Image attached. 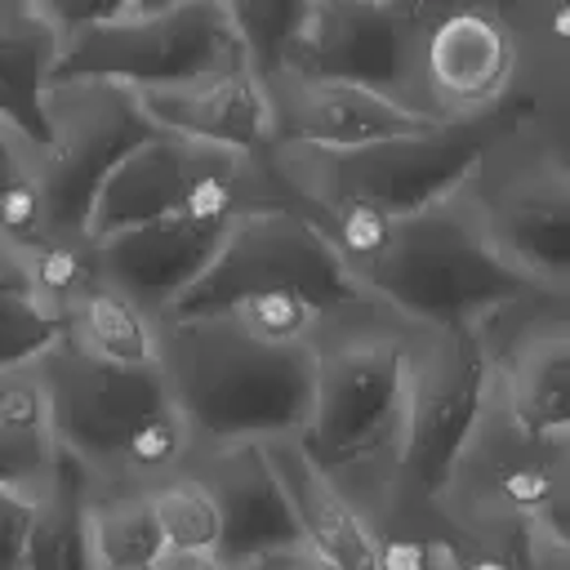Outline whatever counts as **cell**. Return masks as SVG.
I'll return each instance as SVG.
<instances>
[{"mask_svg":"<svg viewBox=\"0 0 570 570\" xmlns=\"http://www.w3.org/2000/svg\"><path fill=\"white\" fill-rule=\"evenodd\" d=\"M36 178V147L9 125V120H0V209H4V200L18 191V187H27Z\"/></svg>","mask_w":570,"mask_h":570,"instance_id":"obj_28","label":"cell"},{"mask_svg":"<svg viewBox=\"0 0 570 570\" xmlns=\"http://www.w3.org/2000/svg\"><path fill=\"white\" fill-rule=\"evenodd\" d=\"M151 570H160V566H151Z\"/></svg>","mask_w":570,"mask_h":570,"instance_id":"obj_32","label":"cell"},{"mask_svg":"<svg viewBox=\"0 0 570 570\" xmlns=\"http://www.w3.org/2000/svg\"><path fill=\"white\" fill-rule=\"evenodd\" d=\"M45 147L36 151V191L45 245H89V209L107 174L156 129L138 94L107 80H58L45 89Z\"/></svg>","mask_w":570,"mask_h":570,"instance_id":"obj_10","label":"cell"},{"mask_svg":"<svg viewBox=\"0 0 570 570\" xmlns=\"http://www.w3.org/2000/svg\"><path fill=\"white\" fill-rule=\"evenodd\" d=\"M89 512H94V481L71 459L58 454L49 485L31 503L18 570H94Z\"/></svg>","mask_w":570,"mask_h":570,"instance_id":"obj_21","label":"cell"},{"mask_svg":"<svg viewBox=\"0 0 570 570\" xmlns=\"http://www.w3.org/2000/svg\"><path fill=\"white\" fill-rule=\"evenodd\" d=\"M27 521H31V499L0 494V570H18Z\"/></svg>","mask_w":570,"mask_h":570,"instance_id":"obj_29","label":"cell"},{"mask_svg":"<svg viewBox=\"0 0 570 570\" xmlns=\"http://www.w3.org/2000/svg\"><path fill=\"white\" fill-rule=\"evenodd\" d=\"M468 196L494 249L539 289L566 298L570 289V169L561 142L534 129L530 111L499 125L468 174Z\"/></svg>","mask_w":570,"mask_h":570,"instance_id":"obj_8","label":"cell"},{"mask_svg":"<svg viewBox=\"0 0 570 570\" xmlns=\"http://www.w3.org/2000/svg\"><path fill=\"white\" fill-rule=\"evenodd\" d=\"M490 379L517 423L548 441H570V325L566 298H521L476 325Z\"/></svg>","mask_w":570,"mask_h":570,"instance_id":"obj_14","label":"cell"},{"mask_svg":"<svg viewBox=\"0 0 570 570\" xmlns=\"http://www.w3.org/2000/svg\"><path fill=\"white\" fill-rule=\"evenodd\" d=\"M62 27L53 80H107L134 94L183 89L249 67L232 0H49Z\"/></svg>","mask_w":570,"mask_h":570,"instance_id":"obj_5","label":"cell"},{"mask_svg":"<svg viewBox=\"0 0 570 570\" xmlns=\"http://www.w3.org/2000/svg\"><path fill=\"white\" fill-rule=\"evenodd\" d=\"M89 543H94V570H151L165 557V539L156 530V517L147 508L142 485H94V512H89Z\"/></svg>","mask_w":570,"mask_h":570,"instance_id":"obj_24","label":"cell"},{"mask_svg":"<svg viewBox=\"0 0 570 570\" xmlns=\"http://www.w3.org/2000/svg\"><path fill=\"white\" fill-rule=\"evenodd\" d=\"M316 227L356 285L405 325H481L499 307L539 294L494 249L468 187L401 218L334 214Z\"/></svg>","mask_w":570,"mask_h":570,"instance_id":"obj_1","label":"cell"},{"mask_svg":"<svg viewBox=\"0 0 570 570\" xmlns=\"http://www.w3.org/2000/svg\"><path fill=\"white\" fill-rule=\"evenodd\" d=\"M62 27L49 0H0V120L36 151L45 147V89L53 80Z\"/></svg>","mask_w":570,"mask_h":570,"instance_id":"obj_20","label":"cell"},{"mask_svg":"<svg viewBox=\"0 0 570 570\" xmlns=\"http://www.w3.org/2000/svg\"><path fill=\"white\" fill-rule=\"evenodd\" d=\"M307 352L312 405L298 445L379 534L392 512L396 481L405 321L379 303H352L316 321Z\"/></svg>","mask_w":570,"mask_h":570,"instance_id":"obj_2","label":"cell"},{"mask_svg":"<svg viewBox=\"0 0 570 570\" xmlns=\"http://www.w3.org/2000/svg\"><path fill=\"white\" fill-rule=\"evenodd\" d=\"M62 330L111 365H156V321L98 272L62 303Z\"/></svg>","mask_w":570,"mask_h":570,"instance_id":"obj_22","label":"cell"},{"mask_svg":"<svg viewBox=\"0 0 570 570\" xmlns=\"http://www.w3.org/2000/svg\"><path fill=\"white\" fill-rule=\"evenodd\" d=\"M263 459L294 512L298 539L334 570H374V530L343 499V490L307 459L298 436L263 441Z\"/></svg>","mask_w":570,"mask_h":570,"instance_id":"obj_19","label":"cell"},{"mask_svg":"<svg viewBox=\"0 0 570 570\" xmlns=\"http://www.w3.org/2000/svg\"><path fill=\"white\" fill-rule=\"evenodd\" d=\"M267 102H272V147H325V151H347V147H370V142H392V138H419L445 125H432L387 94H374L365 85H343V80H312L294 71H276L263 80Z\"/></svg>","mask_w":570,"mask_h":570,"instance_id":"obj_16","label":"cell"},{"mask_svg":"<svg viewBox=\"0 0 570 570\" xmlns=\"http://www.w3.org/2000/svg\"><path fill=\"white\" fill-rule=\"evenodd\" d=\"M263 200H281L263 160L200 147L174 134H151L98 187L89 209V240L169 214H240Z\"/></svg>","mask_w":570,"mask_h":570,"instance_id":"obj_11","label":"cell"},{"mask_svg":"<svg viewBox=\"0 0 570 570\" xmlns=\"http://www.w3.org/2000/svg\"><path fill=\"white\" fill-rule=\"evenodd\" d=\"M53 450L98 490L151 485L178 472L187 428L156 365H111L67 330L31 361Z\"/></svg>","mask_w":570,"mask_h":570,"instance_id":"obj_4","label":"cell"},{"mask_svg":"<svg viewBox=\"0 0 570 570\" xmlns=\"http://www.w3.org/2000/svg\"><path fill=\"white\" fill-rule=\"evenodd\" d=\"M156 370L191 445L298 436L312 405V352L249 338L227 312L156 321Z\"/></svg>","mask_w":570,"mask_h":570,"instance_id":"obj_3","label":"cell"},{"mask_svg":"<svg viewBox=\"0 0 570 570\" xmlns=\"http://www.w3.org/2000/svg\"><path fill=\"white\" fill-rule=\"evenodd\" d=\"M254 294H298L316 312L374 303L325 240V232L285 200H263L236 214L205 276L165 316H205Z\"/></svg>","mask_w":570,"mask_h":570,"instance_id":"obj_9","label":"cell"},{"mask_svg":"<svg viewBox=\"0 0 570 570\" xmlns=\"http://www.w3.org/2000/svg\"><path fill=\"white\" fill-rule=\"evenodd\" d=\"M138 107L156 134L240 151L254 160L272 151V102L249 67L183 89H147L138 94Z\"/></svg>","mask_w":570,"mask_h":570,"instance_id":"obj_18","label":"cell"},{"mask_svg":"<svg viewBox=\"0 0 570 570\" xmlns=\"http://www.w3.org/2000/svg\"><path fill=\"white\" fill-rule=\"evenodd\" d=\"M428 0H298L281 71L387 94L410 111V53Z\"/></svg>","mask_w":570,"mask_h":570,"instance_id":"obj_13","label":"cell"},{"mask_svg":"<svg viewBox=\"0 0 570 570\" xmlns=\"http://www.w3.org/2000/svg\"><path fill=\"white\" fill-rule=\"evenodd\" d=\"M508 116L512 107L490 120L445 125L419 138H392V142H370V147H347V151L276 142L263 156V165L281 200L307 214L312 223L334 218V214L401 218V214H414L459 191L476 156L485 151V142L499 134Z\"/></svg>","mask_w":570,"mask_h":570,"instance_id":"obj_6","label":"cell"},{"mask_svg":"<svg viewBox=\"0 0 570 570\" xmlns=\"http://www.w3.org/2000/svg\"><path fill=\"white\" fill-rule=\"evenodd\" d=\"M58 334L62 321L49 307V298L22 276H0V379L31 370V361Z\"/></svg>","mask_w":570,"mask_h":570,"instance_id":"obj_26","label":"cell"},{"mask_svg":"<svg viewBox=\"0 0 570 570\" xmlns=\"http://www.w3.org/2000/svg\"><path fill=\"white\" fill-rule=\"evenodd\" d=\"M160 570H240V566L223 561L218 552H165Z\"/></svg>","mask_w":570,"mask_h":570,"instance_id":"obj_31","label":"cell"},{"mask_svg":"<svg viewBox=\"0 0 570 570\" xmlns=\"http://www.w3.org/2000/svg\"><path fill=\"white\" fill-rule=\"evenodd\" d=\"M249 338L258 343H276V347H298L307 343V334L316 330V321L325 312H316L307 298L298 294H254V298H240L232 307H223Z\"/></svg>","mask_w":570,"mask_h":570,"instance_id":"obj_27","label":"cell"},{"mask_svg":"<svg viewBox=\"0 0 570 570\" xmlns=\"http://www.w3.org/2000/svg\"><path fill=\"white\" fill-rule=\"evenodd\" d=\"M240 570H334V566H330V561H321L307 543H298V548H285V552L258 557V561H249V566H240Z\"/></svg>","mask_w":570,"mask_h":570,"instance_id":"obj_30","label":"cell"},{"mask_svg":"<svg viewBox=\"0 0 570 570\" xmlns=\"http://www.w3.org/2000/svg\"><path fill=\"white\" fill-rule=\"evenodd\" d=\"M165 552H218V508L191 472H165L142 485Z\"/></svg>","mask_w":570,"mask_h":570,"instance_id":"obj_25","label":"cell"},{"mask_svg":"<svg viewBox=\"0 0 570 570\" xmlns=\"http://www.w3.org/2000/svg\"><path fill=\"white\" fill-rule=\"evenodd\" d=\"M245 214V209H240ZM236 214H169L142 227H125L89 240L94 272L160 321L214 263Z\"/></svg>","mask_w":570,"mask_h":570,"instance_id":"obj_15","label":"cell"},{"mask_svg":"<svg viewBox=\"0 0 570 570\" xmlns=\"http://www.w3.org/2000/svg\"><path fill=\"white\" fill-rule=\"evenodd\" d=\"M53 468H58V450L31 370L0 379V494H18L36 503Z\"/></svg>","mask_w":570,"mask_h":570,"instance_id":"obj_23","label":"cell"},{"mask_svg":"<svg viewBox=\"0 0 570 570\" xmlns=\"http://www.w3.org/2000/svg\"><path fill=\"white\" fill-rule=\"evenodd\" d=\"M191 472L218 508V557L232 566H249L258 557L298 548L294 512L263 459V445H191L178 463Z\"/></svg>","mask_w":570,"mask_h":570,"instance_id":"obj_17","label":"cell"},{"mask_svg":"<svg viewBox=\"0 0 570 570\" xmlns=\"http://www.w3.org/2000/svg\"><path fill=\"white\" fill-rule=\"evenodd\" d=\"M521 45L512 22L485 4H436L410 53V111L432 125H472L508 111Z\"/></svg>","mask_w":570,"mask_h":570,"instance_id":"obj_12","label":"cell"},{"mask_svg":"<svg viewBox=\"0 0 570 570\" xmlns=\"http://www.w3.org/2000/svg\"><path fill=\"white\" fill-rule=\"evenodd\" d=\"M490 387V361L476 325H405L401 445L387 530H428L436 494Z\"/></svg>","mask_w":570,"mask_h":570,"instance_id":"obj_7","label":"cell"}]
</instances>
